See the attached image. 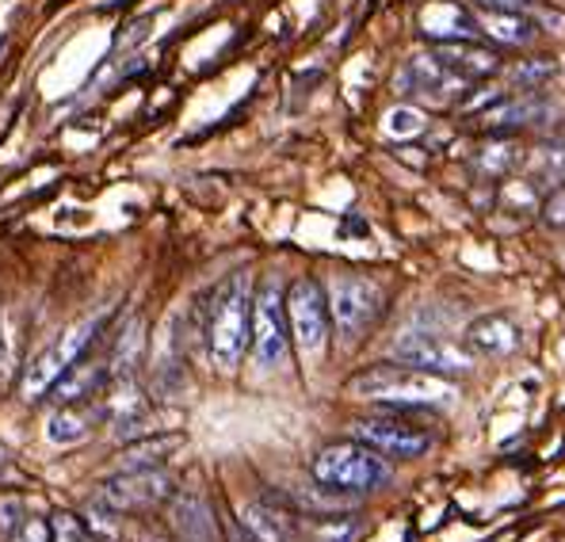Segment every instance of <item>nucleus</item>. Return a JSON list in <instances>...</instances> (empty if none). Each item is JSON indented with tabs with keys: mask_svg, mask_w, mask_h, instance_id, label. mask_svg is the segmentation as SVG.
Wrapping results in <instances>:
<instances>
[{
	"mask_svg": "<svg viewBox=\"0 0 565 542\" xmlns=\"http://www.w3.org/2000/svg\"><path fill=\"white\" fill-rule=\"evenodd\" d=\"M348 394L375 397L379 405H394V408H439L455 402L451 379L413 371L405 363H375L367 371L352 374L348 379Z\"/></svg>",
	"mask_w": 565,
	"mask_h": 542,
	"instance_id": "nucleus-1",
	"label": "nucleus"
},
{
	"mask_svg": "<svg viewBox=\"0 0 565 542\" xmlns=\"http://www.w3.org/2000/svg\"><path fill=\"white\" fill-rule=\"evenodd\" d=\"M253 302L256 295L248 272H234L214 290L211 321H206V348H211V360L222 371H234L245 348L253 344Z\"/></svg>",
	"mask_w": 565,
	"mask_h": 542,
	"instance_id": "nucleus-2",
	"label": "nucleus"
},
{
	"mask_svg": "<svg viewBox=\"0 0 565 542\" xmlns=\"http://www.w3.org/2000/svg\"><path fill=\"white\" fill-rule=\"evenodd\" d=\"M310 474H313V481H318V489H326V493H344V497L375 493V489L390 486V478H394L386 458H382L375 447L360 444V439L326 444L313 455Z\"/></svg>",
	"mask_w": 565,
	"mask_h": 542,
	"instance_id": "nucleus-3",
	"label": "nucleus"
},
{
	"mask_svg": "<svg viewBox=\"0 0 565 542\" xmlns=\"http://www.w3.org/2000/svg\"><path fill=\"white\" fill-rule=\"evenodd\" d=\"M420 408H394L379 405V413H367L360 421H352V439L375 447L382 458H397V463H409V458H424L436 444L428 424H417Z\"/></svg>",
	"mask_w": 565,
	"mask_h": 542,
	"instance_id": "nucleus-4",
	"label": "nucleus"
},
{
	"mask_svg": "<svg viewBox=\"0 0 565 542\" xmlns=\"http://www.w3.org/2000/svg\"><path fill=\"white\" fill-rule=\"evenodd\" d=\"M104 325H107V313L85 317L81 325L65 329L62 337L46 348V352H39L35 360L28 363L23 379H20V397H23V402H39L43 394H50V390L57 386V379H62V374L70 371L81 355H85V348L99 337V329H104Z\"/></svg>",
	"mask_w": 565,
	"mask_h": 542,
	"instance_id": "nucleus-5",
	"label": "nucleus"
},
{
	"mask_svg": "<svg viewBox=\"0 0 565 542\" xmlns=\"http://www.w3.org/2000/svg\"><path fill=\"white\" fill-rule=\"evenodd\" d=\"M394 363H405L413 371L424 374H439V379H467L473 374V348L462 344L455 337H444V332H424V329H409L394 340L390 348Z\"/></svg>",
	"mask_w": 565,
	"mask_h": 542,
	"instance_id": "nucleus-6",
	"label": "nucleus"
},
{
	"mask_svg": "<svg viewBox=\"0 0 565 542\" xmlns=\"http://www.w3.org/2000/svg\"><path fill=\"white\" fill-rule=\"evenodd\" d=\"M382 287L371 283L367 275H337L329 283V310H332V329L340 332L344 344L367 337V329L379 321L382 313Z\"/></svg>",
	"mask_w": 565,
	"mask_h": 542,
	"instance_id": "nucleus-7",
	"label": "nucleus"
},
{
	"mask_svg": "<svg viewBox=\"0 0 565 542\" xmlns=\"http://www.w3.org/2000/svg\"><path fill=\"white\" fill-rule=\"evenodd\" d=\"M287 317L295 344L302 348V355H321L332 332V310H329V290L318 279L302 275L287 287Z\"/></svg>",
	"mask_w": 565,
	"mask_h": 542,
	"instance_id": "nucleus-8",
	"label": "nucleus"
},
{
	"mask_svg": "<svg viewBox=\"0 0 565 542\" xmlns=\"http://www.w3.org/2000/svg\"><path fill=\"white\" fill-rule=\"evenodd\" d=\"M290 352V317L287 295L276 279H264L253 302V355L264 371L279 366Z\"/></svg>",
	"mask_w": 565,
	"mask_h": 542,
	"instance_id": "nucleus-9",
	"label": "nucleus"
},
{
	"mask_svg": "<svg viewBox=\"0 0 565 542\" xmlns=\"http://www.w3.org/2000/svg\"><path fill=\"white\" fill-rule=\"evenodd\" d=\"M172 497H177V486H172V478L161 466H153V470L115 474V478L104 481V493H99V500H104L111 512H149V508L169 504Z\"/></svg>",
	"mask_w": 565,
	"mask_h": 542,
	"instance_id": "nucleus-10",
	"label": "nucleus"
},
{
	"mask_svg": "<svg viewBox=\"0 0 565 542\" xmlns=\"http://www.w3.org/2000/svg\"><path fill=\"white\" fill-rule=\"evenodd\" d=\"M237 523L256 542H310V520L276 500H248Z\"/></svg>",
	"mask_w": 565,
	"mask_h": 542,
	"instance_id": "nucleus-11",
	"label": "nucleus"
},
{
	"mask_svg": "<svg viewBox=\"0 0 565 542\" xmlns=\"http://www.w3.org/2000/svg\"><path fill=\"white\" fill-rule=\"evenodd\" d=\"M431 57H436L447 73H455L462 85L493 77V73H501V65H504L493 46H481V43H473V39H447V43H436Z\"/></svg>",
	"mask_w": 565,
	"mask_h": 542,
	"instance_id": "nucleus-12",
	"label": "nucleus"
},
{
	"mask_svg": "<svg viewBox=\"0 0 565 542\" xmlns=\"http://www.w3.org/2000/svg\"><path fill=\"white\" fill-rule=\"evenodd\" d=\"M462 81L455 77V73H447L444 65L436 62V57H413V62L402 65V92H417V96H428L436 99V104H444V99H451Z\"/></svg>",
	"mask_w": 565,
	"mask_h": 542,
	"instance_id": "nucleus-13",
	"label": "nucleus"
},
{
	"mask_svg": "<svg viewBox=\"0 0 565 542\" xmlns=\"http://www.w3.org/2000/svg\"><path fill=\"white\" fill-rule=\"evenodd\" d=\"M520 325L504 313H481L467 325V344L486 355H512L520 348Z\"/></svg>",
	"mask_w": 565,
	"mask_h": 542,
	"instance_id": "nucleus-14",
	"label": "nucleus"
},
{
	"mask_svg": "<svg viewBox=\"0 0 565 542\" xmlns=\"http://www.w3.org/2000/svg\"><path fill=\"white\" fill-rule=\"evenodd\" d=\"M107 374H111V360H88V355H81V360L73 363L62 379H57V386L50 390V394H54L57 405L88 402L93 394H99V386L107 382Z\"/></svg>",
	"mask_w": 565,
	"mask_h": 542,
	"instance_id": "nucleus-15",
	"label": "nucleus"
},
{
	"mask_svg": "<svg viewBox=\"0 0 565 542\" xmlns=\"http://www.w3.org/2000/svg\"><path fill=\"white\" fill-rule=\"evenodd\" d=\"M473 23H478V31H486L489 39H497L504 46H527L539 35L535 20L523 12H497V8L478 4L473 8Z\"/></svg>",
	"mask_w": 565,
	"mask_h": 542,
	"instance_id": "nucleus-16",
	"label": "nucleus"
},
{
	"mask_svg": "<svg viewBox=\"0 0 565 542\" xmlns=\"http://www.w3.org/2000/svg\"><path fill=\"white\" fill-rule=\"evenodd\" d=\"M172 528L184 535V542H214L218 539L211 508H206V500H199V497H172Z\"/></svg>",
	"mask_w": 565,
	"mask_h": 542,
	"instance_id": "nucleus-17",
	"label": "nucleus"
},
{
	"mask_svg": "<svg viewBox=\"0 0 565 542\" xmlns=\"http://www.w3.org/2000/svg\"><path fill=\"white\" fill-rule=\"evenodd\" d=\"M96 421H99V408L96 405H88V402L62 405L54 416H50L46 436L54 439V444H77V439H85L88 432L96 428Z\"/></svg>",
	"mask_w": 565,
	"mask_h": 542,
	"instance_id": "nucleus-18",
	"label": "nucleus"
},
{
	"mask_svg": "<svg viewBox=\"0 0 565 542\" xmlns=\"http://www.w3.org/2000/svg\"><path fill=\"white\" fill-rule=\"evenodd\" d=\"M520 157H523V149L516 138H493L473 153V169L489 180H504L520 164Z\"/></svg>",
	"mask_w": 565,
	"mask_h": 542,
	"instance_id": "nucleus-19",
	"label": "nucleus"
},
{
	"mask_svg": "<svg viewBox=\"0 0 565 542\" xmlns=\"http://www.w3.org/2000/svg\"><path fill=\"white\" fill-rule=\"evenodd\" d=\"M141 348H146V325H141V317H135V321L119 332V340H115V348H111V374L119 382L135 374V366L141 360Z\"/></svg>",
	"mask_w": 565,
	"mask_h": 542,
	"instance_id": "nucleus-20",
	"label": "nucleus"
},
{
	"mask_svg": "<svg viewBox=\"0 0 565 542\" xmlns=\"http://www.w3.org/2000/svg\"><path fill=\"white\" fill-rule=\"evenodd\" d=\"M554 73H558V62H554V57H523V62H516L512 70H504V81H509L516 92H535V88H543Z\"/></svg>",
	"mask_w": 565,
	"mask_h": 542,
	"instance_id": "nucleus-21",
	"label": "nucleus"
},
{
	"mask_svg": "<svg viewBox=\"0 0 565 542\" xmlns=\"http://www.w3.org/2000/svg\"><path fill=\"white\" fill-rule=\"evenodd\" d=\"M363 535V520L355 516H321L310 520V542H355Z\"/></svg>",
	"mask_w": 565,
	"mask_h": 542,
	"instance_id": "nucleus-22",
	"label": "nucleus"
},
{
	"mask_svg": "<svg viewBox=\"0 0 565 542\" xmlns=\"http://www.w3.org/2000/svg\"><path fill=\"white\" fill-rule=\"evenodd\" d=\"M184 439L180 436H157V439H141L127 451V470H153L157 463H161L164 455L172 451V447H180Z\"/></svg>",
	"mask_w": 565,
	"mask_h": 542,
	"instance_id": "nucleus-23",
	"label": "nucleus"
},
{
	"mask_svg": "<svg viewBox=\"0 0 565 542\" xmlns=\"http://www.w3.org/2000/svg\"><path fill=\"white\" fill-rule=\"evenodd\" d=\"M50 528H54V542H96L85 528H81L77 516H70V512H57Z\"/></svg>",
	"mask_w": 565,
	"mask_h": 542,
	"instance_id": "nucleus-24",
	"label": "nucleus"
},
{
	"mask_svg": "<svg viewBox=\"0 0 565 542\" xmlns=\"http://www.w3.org/2000/svg\"><path fill=\"white\" fill-rule=\"evenodd\" d=\"M543 222H546V226H554V230H565V183H558V188L546 195Z\"/></svg>",
	"mask_w": 565,
	"mask_h": 542,
	"instance_id": "nucleus-25",
	"label": "nucleus"
},
{
	"mask_svg": "<svg viewBox=\"0 0 565 542\" xmlns=\"http://www.w3.org/2000/svg\"><path fill=\"white\" fill-rule=\"evenodd\" d=\"M20 512H23V504H20V497H4L0 500V535H15L20 531Z\"/></svg>",
	"mask_w": 565,
	"mask_h": 542,
	"instance_id": "nucleus-26",
	"label": "nucleus"
},
{
	"mask_svg": "<svg viewBox=\"0 0 565 542\" xmlns=\"http://www.w3.org/2000/svg\"><path fill=\"white\" fill-rule=\"evenodd\" d=\"M50 535H54V528H50L46 520H23L20 531L12 535V542H54Z\"/></svg>",
	"mask_w": 565,
	"mask_h": 542,
	"instance_id": "nucleus-27",
	"label": "nucleus"
},
{
	"mask_svg": "<svg viewBox=\"0 0 565 542\" xmlns=\"http://www.w3.org/2000/svg\"><path fill=\"white\" fill-rule=\"evenodd\" d=\"M481 8H497V12H523L531 15L539 8V0H478Z\"/></svg>",
	"mask_w": 565,
	"mask_h": 542,
	"instance_id": "nucleus-28",
	"label": "nucleus"
},
{
	"mask_svg": "<svg viewBox=\"0 0 565 542\" xmlns=\"http://www.w3.org/2000/svg\"><path fill=\"white\" fill-rule=\"evenodd\" d=\"M409 119H420L417 111H394V123H390V130H394V135H402V130H409Z\"/></svg>",
	"mask_w": 565,
	"mask_h": 542,
	"instance_id": "nucleus-29",
	"label": "nucleus"
},
{
	"mask_svg": "<svg viewBox=\"0 0 565 542\" xmlns=\"http://www.w3.org/2000/svg\"><path fill=\"white\" fill-rule=\"evenodd\" d=\"M237 542H256V539H248V535H237Z\"/></svg>",
	"mask_w": 565,
	"mask_h": 542,
	"instance_id": "nucleus-30",
	"label": "nucleus"
},
{
	"mask_svg": "<svg viewBox=\"0 0 565 542\" xmlns=\"http://www.w3.org/2000/svg\"><path fill=\"white\" fill-rule=\"evenodd\" d=\"M8 463V458H4V447H0V466H4Z\"/></svg>",
	"mask_w": 565,
	"mask_h": 542,
	"instance_id": "nucleus-31",
	"label": "nucleus"
}]
</instances>
